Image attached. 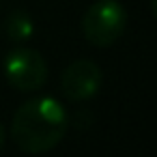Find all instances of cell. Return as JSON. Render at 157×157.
Listing matches in <instances>:
<instances>
[{
	"label": "cell",
	"instance_id": "1",
	"mask_svg": "<svg viewBox=\"0 0 157 157\" xmlns=\"http://www.w3.org/2000/svg\"><path fill=\"white\" fill-rule=\"evenodd\" d=\"M69 129L67 110L52 97H37L26 101L11 123L15 144L30 155L48 153L65 138Z\"/></svg>",
	"mask_w": 157,
	"mask_h": 157
},
{
	"label": "cell",
	"instance_id": "2",
	"mask_svg": "<svg viewBox=\"0 0 157 157\" xmlns=\"http://www.w3.org/2000/svg\"><path fill=\"white\" fill-rule=\"evenodd\" d=\"M127 26V11L118 0H99L82 20V33L88 43L97 48H108L125 33Z\"/></svg>",
	"mask_w": 157,
	"mask_h": 157
},
{
	"label": "cell",
	"instance_id": "3",
	"mask_svg": "<svg viewBox=\"0 0 157 157\" xmlns=\"http://www.w3.org/2000/svg\"><path fill=\"white\" fill-rule=\"evenodd\" d=\"M2 71L7 82L15 90H22V93H35L48 80V65L43 56L28 48L11 50L5 56Z\"/></svg>",
	"mask_w": 157,
	"mask_h": 157
},
{
	"label": "cell",
	"instance_id": "4",
	"mask_svg": "<svg viewBox=\"0 0 157 157\" xmlns=\"http://www.w3.org/2000/svg\"><path fill=\"white\" fill-rule=\"evenodd\" d=\"M103 82V73L99 69V65H95L93 60H75L71 63L60 78V88L63 95L71 101H86L90 97H95L101 88Z\"/></svg>",
	"mask_w": 157,
	"mask_h": 157
},
{
	"label": "cell",
	"instance_id": "5",
	"mask_svg": "<svg viewBox=\"0 0 157 157\" xmlns=\"http://www.w3.org/2000/svg\"><path fill=\"white\" fill-rule=\"evenodd\" d=\"M5 33L11 41H28L35 35L33 17L26 11H13L5 22Z\"/></svg>",
	"mask_w": 157,
	"mask_h": 157
},
{
	"label": "cell",
	"instance_id": "6",
	"mask_svg": "<svg viewBox=\"0 0 157 157\" xmlns=\"http://www.w3.org/2000/svg\"><path fill=\"white\" fill-rule=\"evenodd\" d=\"M2 146H5V127L0 125V148H2Z\"/></svg>",
	"mask_w": 157,
	"mask_h": 157
}]
</instances>
